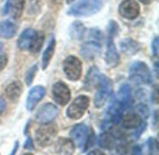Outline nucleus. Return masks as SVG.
I'll list each match as a JSON object with an SVG mask.
<instances>
[{"instance_id": "a878e982", "label": "nucleus", "mask_w": 159, "mask_h": 155, "mask_svg": "<svg viewBox=\"0 0 159 155\" xmlns=\"http://www.w3.org/2000/svg\"><path fill=\"white\" fill-rule=\"evenodd\" d=\"M75 150V146L73 142L67 138H60L58 140V151L60 153L70 154L73 153Z\"/></svg>"}, {"instance_id": "20e7f679", "label": "nucleus", "mask_w": 159, "mask_h": 155, "mask_svg": "<svg viewBox=\"0 0 159 155\" xmlns=\"http://www.w3.org/2000/svg\"><path fill=\"white\" fill-rule=\"evenodd\" d=\"M58 134L57 125L49 123L46 124H42L35 132V141L39 147L46 148L53 144L55 141V138Z\"/></svg>"}, {"instance_id": "a19ab883", "label": "nucleus", "mask_w": 159, "mask_h": 155, "mask_svg": "<svg viewBox=\"0 0 159 155\" xmlns=\"http://www.w3.org/2000/svg\"><path fill=\"white\" fill-rule=\"evenodd\" d=\"M66 1H67V3H68V4H70V3H73L75 0H66Z\"/></svg>"}, {"instance_id": "c9c22d12", "label": "nucleus", "mask_w": 159, "mask_h": 155, "mask_svg": "<svg viewBox=\"0 0 159 155\" xmlns=\"http://www.w3.org/2000/svg\"><path fill=\"white\" fill-rule=\"evenodd\" d=\"M142 152H143V147L141 145L137 144L132 148V154H142Z\"/></svg>"}, {"instance_id": "0eeeda50", "label": "nucleus", "mask_w": 159, "mask_h": 155, "mask_svg": "<svg viewBox=\"0 0 159 155\" xmlns=\"http://www.w3.org/2000/svg\"><path fill=\"white\" fill-rule=\"evenodd\" d=\"M59 113L58 108L52 103L44 104L35 114V121L40 124L52 123Z\"/></svg>"}, {"instance_id": "a211bd4d", "label": "nucleus", "mask_w": 159, "mask_h": 155, "mask_svg": "<svg viewBox=\"0 0 159 155\" xmlns=\"http://www.w3.org/2000/svg\"><path fill=\"white\" fill-rule=\"evenodd\" d=\"M116 138L109 131L102 132L98 138L99 146L102 149L107 150V151H112L116 148Z\"/></svg>"}, {"instance_id": "4c0bfd02", "label": "nucleus", "mask_w": 159, "mask_h": 155, "mask_svg": "<svg viewBox=\"0 0 159 155\" xmlns=\"http://www.w3.org/2000/svg\"><path fill=\"white\" fill-rule=\"evenodd\" d=\"M18 148H19V141H16V142H15V146H14V149L12 150V153H11V154H14V153H16V151L18 150Z\"/></svg>"}, {"instance_id": "f03ea898", "label": "nucleus", "mask_w": 159, "mask_h": 155, "mask_svg": "<svg viewBox=\"0 0 159 155\" xmlns=\"http://www.w3.org/2000/svg\"><path fill=\"white\" fill-rule=\"evenodd\" d=\"M97 92L94 96V106L97 109L102 108L110 96L113 94V84L112 80L103 74H100L98 83H97Z\"/></svg>"}, {"instance_id": "2eb2a0df", "label": "nucleus", "mask_w": 159, "mask_h": 155, "mask_svg": "<svg viewBox=\"0 0 159 155\" xmlns=\"http://www.w3.org/2000/svg\"><path fill=\"white\" fill-rule=\"evenodd\" d=\"M113 39V37H107V48L104 57L105 63L109 67H116L120 62V56Z\"/></svg>"}, {"instance_id": "ea45409f", "label": "nucleus", "mask_w": 159, "mask_h": 155, "mask_svg": "<svg viewBox=\"0 0 159 155\" xmlns=\"http://www.w3.org/2000/svg\"><path fill=\"white\" fill-rule=\"evenodd\" d=\"M143 4H144V5H149V4H151L154 0H140Z\"/></svg>"}, {"instance_id": "b1692460", "label": "nucleus", "mask_w": 159, "mask_h": 155, "mask_svg": "<svg viewBox=\"0 0 159 155\" xmlns=\"http://www.w3.org/2000/svg\"><path fill=\"white\" fill-rule=\"evenodd\" d=\"M85 34H86V27L81 22L75 21L71 24L69 28V35L73 39L81 40L83 39Z\"/></svg>"}, {"instance_id": "e433bc0d", "label": "nucleus", "mask_w": 159, "mask_h": 155, "mask_svg": "<svg viewBox=\"0 0 159 155\" xmlns=\"http://www.w3.org/2000/svg\"><path fill=\"white\" fill-rule=\"evenodd\" d=\"M6 107H7V105H6L5 100L0 97V115L4 112V110L6 109Z\"/></svg>"}, {"instance_id": "6ab92c4d", "label": "nucleus", "mask_w": 159, "mask_h": 155, "mask_svg": "<svg viewBox=\"0 0 159 155\" xmlns=\"http://www.w3.org/2000/svg\"><path fill=\"white\" fill-rule=\"evenodd\" d=\"M100 74V70L97 66H91L89 68L84 80V88L87 91H91L94 87H96Z\"/></svg>"}, {"instance_id": "4be33fe9", "label": "nucleus", "mask_w": 159, "mask_h": 155, "mask_svg": "<svg viewBox=\"0 0 159 155\" xmlns=\"http://www.w3.org/2000/svg\"><path fill=\"white\" fill-rule=\"evenodd\" d=\"M22 94V84L20 81H13L9 83L6 88V95L13 102L19 100Z\"/></svg>"}, {"instance_id": "f8f14e48", "label": "nucleus", "mask_w": 159, "mask_h": 155, "mask_svg": "<svg viewBox=\"0 0 159 155\" xmlns=\"http://www.w3.org/2000/svg\"><path fill=\"white\" fill-rule=\"evenodd\" d=\"M46 94V89L41 86V85H36L34 87H33L26 98V104L25 107L27 109V110L32 111L34 109V108L36 107V105L43 99V97Z\"/></svg>"}, {"instance_id": "9d476101", "label": "nucleus", "mask_w": 159, "mask_h": 155, "mask_svg": "<svg viewBox=\"0 0 159 155\" xmlns=\"http://www.w3.org/2000/svg\"><path fill=\"white\" fill-rule=\"evenodd\" d=\"M102 51V44L99 41L95 40H89L85 43L82 44L81 49H80V54L81 56L87 60V61H91L94 60Z\"/></svg>"}, {"instance_id": "f3484780", "label": "nucleus", "mask_w": 159, "mask_h": 155, "mask_svg": "<svg viewBox=\"0 0 159 155\" xmlns=\"http://www.w3.org/2000/svg\"><path fill=\"white\" fill-rule=\"evenodd\" d=\"M119 47L121 51L126 55H135L142 50V45L140 42L132 38H124L119 42Z\"/></svg>"}, {"instance_id": "f704fd0d", "label": "nucleus", "mask_w": 159, "mask_h": 155, "mask_svg": "<svg viewBox=\"0 0 159 155\" xmlns=\"http://www.w3.org/2000/svg\"><path fill=\"white\" fill-rule=\"evenodd\" d=\"M23 148H24L25 150H28V151L34 150V142H33V139H32L30 137H28L27 139H26V141L24 142Z\"/></svg>"}, {"instance_id": "f257e3e1", "label": "nucleus", "mask_w": 159, "mask_h": 155, "mask_svg": "<svg viewBox=\"0 0 159 155\" xmlns=\"http://www.w3.org/2000/svg\"><path fill=\"white\" fill-rule=\"evenodd\" d=\"M104 0H77L67 11L75 17H89L98 13L103 7Z\"/></svg>"}, {"instance_id": "4468645a", "label": "nucleus", "mask_w": 159, "mask_h": 155, "mask_svg": "<svg viewBox=\"0 0 159 155\" xmlns=\"http://www.w3.org/2000/svg\"><path fill=\"white\" fill-rule=\"evenodd\" d=\"M117 102L120 104L121 108L123 109L124 112L127 109H129L133 104L132 94H131V88L129 84L125 83L120 86L118 93L116 96Z\"/></svg>"}, {"instance_id": "72a5a7b5", "label": "nucleus", "mask_w": 159, "mask_h": 155, "mask_svg": "<svg viewBox=\"0 0 159 155\" xmlns=\"http://www.w3.org/2000/svg\"><path fill=\"white\" fill-rule=\"evenodd\" d=\"M7 64V56L6 53H1L0 51V71L3 70Z\"/></svg>"}, {"instance_id": "79ce46f5", "label": "nucleus", "mask_w": 159, "mask_h": 155, "mask_svg": "<svg viewBox=\"0 0 159 155\" xmlns=\"http://www.w3.org/2000/svg\"><path fill=\"white\" fill-rule=\"evenodd\" d=\"M2 49H3V43L0 42V51H2Z\"/></svg>"}, {"instance_id": "5701e85b", "label": "nucleus", "mask_w": 159, "mask_h": 155, "mask_svg": "<svg viewBox=\"0 0 159 155\" xmlns=\"http://www.w3.org/2000/svg\"><path fill=\"white\" fill-rule=\"evenodd\" d=\"M17 26L9 20H6L0 22V38L9 39L16 35Z\"/></svg>"}, {"instance_id": "6e6552de", "label": "nucleus", "mask_w": 159, "mask_h": 155, "mask_svg": "<svg viewBox=\"0 0 159 155\" xmlns=\"http://www.w3.org/2000/svg\"><path fill=\"white\" fill-rule=\"evenodd\" d=\"M53 100L60 106H65L71 99L70 88L62 81H58L53 84L51 89Z\"/></svg>"}, {"instance_id": "9b49d317", "label": "nucleus", "mask_w": 159, "mask_h": 155, "mask_svg": "<svg viewBox=\"0 0 159 155\" xmlns=\"http://www.w3.org/2000/svg\"><path fill=\"white\" fill-rule=\"evenodd\" d=\"M120 122L125 129H136L143 124V120L136 110L127 109L123 113Z\"/></svg>"}, {"instance_id": "c85d7f7f", "label": "nucleus", "mask_w": 159, "mask_h": 155, "mask_svg": "<svg viewBox=\"0 0 159 155\" xmlns=\"http://www.w3.org/2000/svg\"><path fill=\"white\" fill-rule=\"evenodd\" d=\"M135 110L141 115V117L143 118V121H146L148 119L150 111H149V109H148L147 105H145V104H139L135 108Z\"/></svg>"}, {"instance_id": "7c9ffc66", "label": "nucleus", "mask_w": 159, "mask_h": 155, "mask_svg": "<svg viewBox=\"0 0 159 155\" xmlns=\"http://www.w3.org/2000/svg\"><path fill=\"white\" fill-rule=\"evenodd\" d=\"M118 32V24L115 21H110L107 27V35L109 37H115Z\"/></svg>"}, {"instance_id": "473e14b6", "label": "nucleus", "mask_w": 159, "mask_h": 155, "mask_svg": "<svg viewBox=\"0 0 159 155\" xmlns=\"http://www.w3.org/2000/svg\"><path fill=\"white\" fill-rule=\"evenodd\" d=\"M152 51H153V54L154 56L157 57L158 56L159 52V38L158 36H157L154 41L152 42Z\"/></svg>"}, {"instance_id": "bb28decb", "label": "nucleus", "mask_w": 159, "mask_h": 155, "mask_svg": "<svg viewBox=\"0 0 159 155\" xmlns=\"http://www.w3.org/2000/svg\"><path fill=\"white\" fill-rule=\"evenodd\" d=\"M37 69H38V65H34L33 66H31L27 70V72L25 74V84L27 86H30L33 83L34 79L35 77V74L37 72Z\"/></svg>"}, {"instance_id": "aec40b11", "label": "nucleus", "mask_w": 159, "mask_h": 155, "mask_svg": "<svg viewBox=\"0 0 159 155\" xmlns=\"http://www.w3.org/2000/svg\"><path fill=\"white\" fill-rule=\"evenodd\" d=\"M34 35H35V30H34L32 28L25 29L20 34V36L18 39L17 44H18L19 49H20L21 51H28Z\"/></svg>"}, {"instance_id": "1a4fd4ad", "label": "nucleus", "mask_w": 159, "mask_h": 155, "mask_svg": "<svg viewBox=\"0 0 159 155\" xmlns=\"http://www.w3.org/2000/svg\"><path fill=\"white\" fill-rule=\"evenodd\" d=\"M140 5L136 0H124L118 7L119 14L127 20H134L140 15Z\"/></svg>"}, {"instance_id": "c756f323", "label": "nucleus", "mask_w": 159, "mask_h": 155, "mask_svg": "<svg viewBox=\"0 0 159 155\" xmlns=\"http://www.w3.org/2000/svg\"><path fill=\"white\" fill-rule=\"evenodd\" d=\"M147 148L150 154H157L158 153V144L156 138H149L147 139Z\"/></svg>"}, {"instance_id": "423d86ee", "label": "nucleus", "mask_w": 159, "mask_h": 155, "mask_svg": "<svg viewBox=\"0 0 159 155\" xmlns=\"http://www.w3.org/2000/svg\"><path fill=\"white\" fill-rule=\"evenodd\" d=\"M90 100L87 95L77 96L66 110V115L72 120H79L83 117L89 107Z\"/></svg>"}, {"instance_id": "58836bf2", "label": "nucleus", "mask_w": 159, "mask_h": 155, "mask_svg": "<svg viewBox=\"0 0 159 155\" xmlns=\"http://www.w3.org/2000/svg\"><path fill=\"white\" fill-rule=\"evenodd\" d=\"M89 154H104V153H102V152H100V151L95 150V151H91V153H89Z\"/></svg>"}, {"instance_id": "412c9836", "label": "nucleus", "mask_w": 159, "mask_h": 155, "mask_svg": "<svg viewBox=\"0 0 159 155\" xmlns=\"http://www.w3.org/2000/svg\"><path fill=\"white\" fill-rule=\"evenodd\" d=\"M55 47H56V40H55V37L51 36L48 43V46L42 55V69L43 70L47 69V67L49 65V63L55 52Z\"/></svg>"}, {"instance_id": "39448f33", "label": "nucleus", "mask_w": 159, "mask_h": 155, "mask_svg": "<svg viewBox=\"0 0 159 155\" xmlns=\"http://www.w3.org/2000/svg\"><path fill=\"white\" fill-rule=\"evenodd\" d=\"M62 70L69 80L76 81L82 75V63L77 57L69 55L62 63Z\"/></svg>"}, {"instance_id": "cd10ccee", "label": "nucleus", "mask_w": 159, "mask_h": 155, "mask_svg": "<svg viewBox=\"0 0 159 155\" xmlns=\"http://www.w3.org/2000/svg\"><path fill=\"white\" fill-rule=\"evenodd\" d=\"M95 133H94V131L91 129L90 131H89V133L88 132V136H87V138H86V140H85V143H84V152H87L89 149H90L91 147H93L94 146V144H95Z\"/></svg>"}, {"instance_id": "7ed1b4c3", "label": "nucleus", "mask_w": 159, "mask_h": 155, "mask_svg": "<svg viewBox=\"0 0 159 155\" xmlns=\"http://www.w3.org/2000/svg\"><path fill=\"white\" fill-rule=\"evenodd\" d=\"M129 77L134 83H143L150 85L153 82L152 73L148 65L142 62H134L129 70Z\"/></svg>"}, {"instance_id": "dca6fc26", "label": "nucleus", "mask_w": 159, "mask_h": 155, "mask_svg": "<svg viewBox=\"0 0 159 155\" xmlns=\"http://www.w3.org/2000/svg\"><path fill=\"white\" fill-rule=\"evenodd\" d=\"M24 0H7L3 7L2 13L4 15L9 14L12 18H19L23 10Z\"/></svg>"}, {"instance_id": "393cba45", "label": "nucleus", "mask_w": 159, "mask_h": 155, "mask_svg": "<svg viewBox=\"0 0 159 155\" xmlns=\"http://www.w3.org/2000/svg\"><path fill=\"white\" fill-rule=\"evenodd\" d=\"M44 39H45L44 33L41 31H35V35L32 40V43H31L28 51L33 53H37L38 51H40V50L43 46V43H44Z\"/></svg>"}, {"instance_id": "2f4dec72", "label": "nucleus", "mask_w": 159, "mask_h": 155, "mask_svg": "<svg viewBox=\"0 0 159 155\" xmlns=\"http://www.w3.org/2000/svg\"><path fill=\"white\" fill-rule=\"evenodd\" d=\"M89 38L92 40L101 42L102 39L103 38V34L102 33L101 30H99L97 28H93V29H90V31H89Z\"/></svg>"}, {"instance_id": "ddd939ff", "label": "nucleus", "mask_w": 159, "mask_h": 155, "mask_svg": "<svg viewBox=\"0 0 159 155\" xmlns=\"http://www.w3.org/2000/svg\"><path fill=\"white\" fill-rule=\"evenodd\" d=\"M87 136H88V127L84 124H75L70 132L71 141L73 142L74 146L76 148H81L84 145Z\"/></svg>"}]
</instances>
